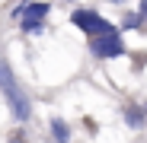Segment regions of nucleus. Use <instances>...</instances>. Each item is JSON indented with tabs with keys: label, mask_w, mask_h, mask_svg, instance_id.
I'll return each mask as SVG.
<instances>
[{
	"label": "nucleus",
	"mask_w": 147,
	"mask_h": 143,
	"mask_svg": "<svg viewBox=\"0 0 147 143\" xmlns=\"http://www.w3.org/2000/svg\"><path fill=\"white\" fill-rule=\"evenodd\" d=\"M144 111H147V105H144Z\"/></svg>",
	"instance_id": "nucleus-10"
},
{
	"label": "nucleus",
	"mask_w": 147,
	"mask_h": 143,
	"mask_svg": "<svg viewBox=\"0 0 147 143\" xmlns=\"http://www.w3.org/2000/svg\"><path fill=\"white\" fill-rule=\"evenodd\" d=\"M48 3H42V0H32L29 3V10H26V16L19 19V29L26 32V35H38L42 29H45V16H48Z\"/></svg>",
	"instance_id": "nucleus-4"
},
{
	"label": "nucleus",
	"mask_w": 147,
	"mask_h": 143,
	"mask_svg": "<svg viewBox=\"0 0 147 143\" xmlns=\"http://www.w3.org/2000/svg\"><path fill=\"white\" fill-rule=\"evenodd\" d=\"M70 22H74L80 32H86L90 38L106 35V32H115V26H112L109 19H102L96 10H74V13H70Z\"/></svg>",
	"instance_id": "nucleus-2"
},
{
	"label": "nucleus",
	"mask_w": 147,
	"mask_h": 143,
	"mask_svg": "<svg viewBox=\"0 0 147 143\" xmlns=\"http://www.w3.org/2000/svg\"><path fill=\"white\" fill-rule=\"evenodd\" d=\"M141 26H144L141 10H131V13H125V16H121V29H125V32H134V29H141Z\"/></svg>",
	"instance_id": "nucleus-7"
},
{
	"label": "nucleus",
	"mask_w": 147,
	"mask_h": 143,
	"mask_svg": "<svg viewBox=\"0 0 147 143\" xmlns=\"http://www.w3.org/2000/svg\"><path fill=\"white\" fill-rule=\"evenodd\" d=\"M125 124L134 127V130L147 124V111H144V105H128V108H125Z\"/></svg>",
	"instance_id": "nucleus-5"
},
{
	"label": "nucleus",
	"mask_w": 147,
	"mask_h": 143,
	"mask_svg": "<svg viewBox=\"0 0 147 143\" xmlns=\"http://www.w3.org/2000/svg\"><path fill=\"white\" fill-rule=\"evenodd\" d=\"M0 92L7 95V102H10V111L13 118L22 124V121H29V114H32V105H29V95H22L16 76H13V70L7 61H0Z\"/></svg>",
	"instance_id": "nucleus-1"
},
{
	"label": "nucleus",
	"mask_w": 147,
	"mask_h": 143,
	"mask_svg": "<svg viewBox=\"0 0 147 143\" xmlns=\"http://www.w3.org/2000/svg\"><path fill=\"white\" fill-rule=\"evenodd\" d=\"M109 3H125V0H109Z\"/></svg>",
	"instance_id": "nucleus-9"
},
{
	"label": "nucleus",
	"mask_w": 147,
	"mask_h": 143,
	"mask_svg": "<svg viewBox=\"0 0 147 143\" xmlns=\"http://www.w3.org/2000/svg\"><path fill=\"white\" fill-rule=\"evenodd\" d=\"M90 51H93V57H99V61H112V57L125 54V41H121V35L115 29V32H106V35L90 38Z\"/></svg>",
	"instance_id": "nucleus-3"
},
{
	"label": "nucleus",
	"mask_w": 147,
	"mask_h": 143,
	"mask_svg": "<svg viewBox=\"0 0 147 143\" xmlns=\"http://www.w3.org/2000/svg\"><path fill=\"white\" fill-rule=\"evenodd\" d=\"M51 137H55V143H70V127H67V121L51 118Z\"/></svg>",
	"instance_id": "nucleus-6"
},
{
	"label": "nucleus",
	"mask_w": 147,
	"mask_h": 143,
	"mask_svg": "<svg viewBox=\"0 0 147 143\" xmlns=\"http://www.w3.org/2000/svg\"><path fill=\"white\" fill-rule=\"evenodd\" d=\"M138 10H141V16H144V22H147V0H141V7H138Z\"/></svg>",
	"instance_id": "nucleus-8"
}]
</instances>
